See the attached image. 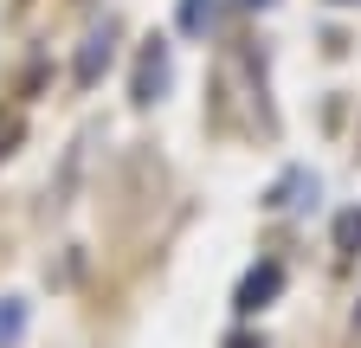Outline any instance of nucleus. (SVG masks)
Instances as JSON below:
<instances>
[{"instance_id": "f257e3e1", "label": "nucleus", "mask_w": 361, "mask_h": 348, "mask_svg": "<svg viewBox=\"0 0 361 348\" xmlns=\"http://www.w3.org/2000/svg\"><path fill=\"white\" fill-rule=\"evenodd\" d=\"M278 290H284V265H271V258H264V265H252V271H245V284H239V297H233V303H239V316H252V310H264Z\"/></svg>"}, {"instance_id": "f03ea898", "label": "nucleus", "mask_w": 361, "mask_h": 348, "mask_svg": "<svg viewBox=\"0 0 361 348\" xmlns=\"http://www.w3.org/2000/svg\"><path fill=\"white\" fill-rule=\"evenodd\" d=\"M110 52H116V26H97L78 46V84H97L104 71H110Z\"/></svg>"}, {"instance_id": "7ed1b4c3", "label": "nucleus", "mask_w": 361, "mask_h": 348, "mask_svg": "<svg viewBox=\"0 0 361 348\" xmlns=\"http://www.w3.org/2000/svg\"><path fill=\"white\" fill-rule=\"evenodd\" d=\"M161 91H168V46H161V39H149L142 65H135V104H155Z\"/></svg>"}, {"instance_id": "20e7f679", "label": "nucleus", "mask_w": 361, "mask_h": 348, "mask_svg": "<svg viewBox=\"0 0 361 348\" xmlns=\"http://www.w3.org/2000/svg\"><path fill=\"white\" fill-rule=\"evenodd\" d=\"M26 335V303L20 297H0V348H13Z\"/></svg>"}, {"instance_id": "39448f33", "label": "nucleus", "mask_w": 361, "mask_h": 348, "mask_svg": "<svg viewBox=\"0 0 361 348\" xmlns=\"http://www.w3.org/2000/svg\"><path fill=\"white\" fill-rule=\"evenodd\" d=\"M303 194L316 200V174H290V181L271 194V206H303Z\"/></svg>"}, {"instance_id": "423d86ee", "label": "nucleus", "mask_w": 361, "mask_h": 348, "mask_svg": "<svg viewBox=\"0 0 361 348\" xmlns=\"http://www.w3.org/2000/svg\"><path fill=\"white\" fill-rule=\"evenodd\" d=\"M180 26H188V32H207L213 26V0H180Z\"/></svg>"}, {"instance_id": "0eeeda50", "label": "nucleus", "mask_w": 361, "mask_h": 348, "mask_svg": "<svg viewBox=\"0 0 361 348\" xmlns=\"http://www.w3.org/2000/svg\"><path fill=\"white\" fill-rule=\"evenodd\" d=\"M355 245H361V206L336 220V251H355Z\"/></svg>"}, {"instance_id": "6e6552de", "label": "nucleus", "mask_w": 361, "mask_h": 348, "mask_svg": "<svg viewBox=\"0 0 361 348\" xmlns=\"http://www.w3.org/2000/svg\"><path fill=\"white\" fill-rule=\"evenodd\" d=\"M226 348H264V342H252V335H233V342H226Z\"/></svg>"}, {"instance_id": "1a4fd4ad", "label": "nucleus", "mask_w": 361, "mask_h": 348, "mask_svg": "<svg viewBox=\"0 0 361 348\" xmlns=\"http://www.w3.org/2000/svg\"><path fill=\"white\" fill-rule=\"evenodd\" d=\"M245 7H271V0H245Z\"/></svg>"}, {"instance_id": "9d476101", "label": "nucleus", "mask_w": 361, "mask_h": 348, "mask_svg": "<svg viewBox=\"0 0 361 348\" xmlns=\"http://www.w3.org/2000/svg\"><path fill=\"white\" fill-rule=\"evenodd\" d=\"M355 323H361V303H355Z\"/></svg>"}, {"instance_id": "9b49d317", "label": "nucleus", "mask_w": 361, "mask_h": 348, "mask_svg": "<svg viewBox=\"0 0 361 348\" xmlns=\"http://www.w3.org/2000/svg\"><path fill=\"white\" fill-rule=\"evenodd\" d=\"M342 7H355V0H342Z\"/></svg>"}]
</instances>
